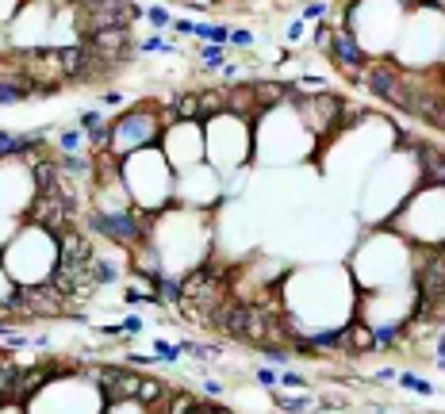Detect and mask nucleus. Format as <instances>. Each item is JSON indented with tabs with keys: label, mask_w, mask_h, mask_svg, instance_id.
I'll return each mask as SVG.
<instances>
[{
	"label": "nucleus",
	"mask_w": 445,
	"mask_h": 414,
	"mask_svg": "<svg viewBox=\"0 0 445 414\" xmlns=\"http://www.w3.org/2000/svg\"><path fill=\"white\" fill-rule=\"evenodd\" d=\"M415 154H418V161H422L426 184H445V150H434V146L415 142Z\"/></svg>",
	"instance_id": "9"
},
{
	"label": "nucleus",
	"mask_w": 445,
	"mask_h": 414,
	"mask_svg": "<svg viewBox=\"0 0 445 414\" xmlns=\"http://www.w3.org/2000/svg\"><path fill=\"white\" fill-rule=\"evenodd\" d=\"M303 116H307V123L322 135V131H327V127L342 116V100H338V96H327V92H319L315 100H303Z\"/></svg>",
	"instance_id": "8"
},
{
	"label": "nucleus",
	"mask_w": 445,
	"mask_h": 414,
	"mask_svg": "<svg viewBox=\"0 0 445 414\" xmlns=\"http://www.w3.org/2000/svg\"><path fill=\"white\" fill-rule=\"evenodd\" d=\"M281 384H292V387H303V376H296V372H284V376H281Z\"/></svg>",
	"instance_id": "28"
},
{
	"label": "nucleus",
	"mask_w": 445,
	"mask_h": 414,
	"mask_svg": "<svg viewBox=\"0 0 445 414\" xmlns=\"http://www.w3.org/2000/svg\"><path fill=\"white\" fill-rule=\"evenodd\" d=\"M157 357H162V361H169V365H173L177 357H181V346H165V341H157Z\"/></svg>",
	"instance_id": "23"
},
{
	"label": "nucleus",
	"mask_w": 445,
	"mask_h": 414,
	"mask_svg": "<svg viewBox=\"0 0 445 414\" xmlns=\"http://www.w3.org/2000/svg\"><path fill=\"white\" fill-rule=\"evenodd\" d=\"M157 142V123L146 112H127L112 123V154H127V150H146Z\"/></svg>",
	"instance_id": "3"
},
{
	"label": "nucleus",
	"mask_w": 445,
	"mask_h": 414,
	"mask_svg": "<svg viewBox=\"0 0 445 414\" xmlns=\"http://www.w3.org/2000/svg\"><path fill=\"white\" fill-rule=\"evenodd\" d=\"M31 146H42V138H23V135H4V131H0V157L31 154Z\"/></svg>",
	"instance_id": "13"
},
{
	"label": "nucleus",
	"mask_w": 445,
	"mask_h": 414,
	"mask_svg": "<svg viewBox=\"0 0 445 414\" xmlns=\"http://www.w3.org/2000/svg\"><path fill=\"white\" fill-rule=\"evenodd\" d=\"M396 337H399V326H384V330H372V341H377V346H392Z\"/></svg>",
	"instance_id": "21"
},
{
	"label": "nucleus",
	"mask_w": 445,
	"mask_h": 414,
	"mask_svg": "<svg viewBox=\"0 0 445 414\" xmlns=\"http://www.w3.org/2000/svg\"><path fill=\"white\" fill-rule=\"evenodd\" d=\"M415 288H418V315L422 318H434L445 311V257L437 253V257L422 261L415 269Z\"/></svg>",
	"instance_id": "2"
},
{
	"label": "nucleus",
	"mask_w": 445,
	"mask_h": 414,
	"mask_svg": "<svg viewBox=\"0 0 445 414\" xmlns=\"http://www.w3.org/2000/svg\"><path fill=\"white\" fill-rule=\"evenodd\" d=\"M192 31L200 35V39H207V42H219V47L231 39V31H227V27H203V23H192Z\"/></svg>",
	"instance_id": "15"
},
{
	"label": "nucleus",
	"mask_w": 445,
	"mask_h": 414,
	"mask_svg": "<svg viewBox=\"0 0 445 414\" xmlns=\"http://www.w3.org/2000/svg\"><path fill=\"white\" fill-rule=\"evenodd\" d=\"M231 42H234V47H250V31H234Z\"/></svg>",
	"instance_id": "26"
},
{
	"label": "nucleus",
	"mask_w": 445,
	"mask_h": 414,
	"mask_svg": "<svg viewBox=\"0 0 445 414\" xmlns=\"http://www.w3.org/2000/svg\"><path fill=\"white\" fill-rule=\"evenodd\" d=\"M150 23H154V27H165V23H173V20H169L165 8H150Z\"/></svg>",
	"instance_id": "24"
},
{
	"label": "nucleus",
	"mask_w": 445,
	"mask_h": 414,
	"mask_svg": "<svg viewBox=\"0 0 445 414\" xmlns=\"http://www.w3.org/2000/svg\"><path fill=\"white\" fill-rule=\"evenodd\" d=\"M100 387H104L107 403H116V399H138V380L135 372H127V368H100L97 372Z\"/></svg>",
	"instance_id": "7"
},
{
	"label": "nucleus",
	"mask_w": 445,
	"mask_h": 414,
	"mask_svg": "<svg viewBox=\"0 0 445 414\" xmlns=\"http://www.w3.org/2000/svg\"><path fill=\"white\" fill-rule=\"evenodd\" d=\"M322 12H327L322 4H307V8H303V16H307V20H319Z\"/></svg>",
	"instance_id": "27"
},
{
	"label": "nucleus",
	"mask_w": 445,
	"mask_h": 414,
	"mask_svg": "<svg viewBox=\"0 0 445 414\" xmlns=\"http://www.w3.org/2000/svg\"><path fill=\"white\" fill-rule=\"evenodd\" d=\"M399 384H403V387H411V391H418V395H430V391H434V387L426 384V380H418L415 372H403V376H399Z\"/></svg>",
	"instance_id": "19"
},
{
	"label": "nucleus",
	"mask_w": 445,
	"mask_h": 414,
	"mask_svg": "<svg viewBox=\"0 0 445 414\" xmlns=\"http://www.w3.org/2000/svg\"><path fill=\"white\" fill-rule=\"evenodd\" d=\"M349 346H353V349L377 346V341H372V330H365V326H349Z\"/></svg>",
	"instance_id": "18"
},
{
	"label": "nucleus",
	"mask_w": 445,
	"mask_h": 414,
	"mask_svg": "<svg viewBox=\"0 0 445 414\" xmlns=\"http://www.w3.org/2000/svg\"><path fill=\"white\" fill-rule=\"evenodd\" d=\"M442 257H445V242H442Z\"/></svg>",
	"instance_id": "32"
},
{
	"label": "nucleus",
	"mask_w": 445,
	"mask_h": 414,
	"mask_svg": "<svg viewBox=\"0 0 445 414\" xmlns=\"http://www.w3.org/2000/svg\"><path fill=\"white\" fill-rule=\"evenodd\" d=\"M69 4H85V0H69Z\"/></svg>",
	"instance_id": "31"
},
{
	"label": "nucleus",
	"mask_w": 445,
	"mask_h": 414,
	"mask_svg": "<svg viewBox=\"0 0 445 414\" xmlns=\"http://www.w3.org/2000/svg\"><path fill=\"white\" fill-rule=\"evenodd\" d=\"M142 50H169V47H165L162 39H146V42H142Z\"/></svg>",
	"instance_id": "30"
},
{
	"label": "nucleus",
	"mask_w": 445,
	"mask_h": 414,
	"mask_svg": "<svg viewBox=\"0 0 445 414\" xmlns=\"http://www.w3.org/2000/svg\"><path fill=\"white\" fill-rule=\"evenodd\" d=\"M203 62H207V66H222V47H219V42L203 47Z\"/></svg>",
	"instance_id": "22"
},
{
	"label": "nucleus",
	"mask_w": 445,
	"mask_h": 414,
	"mask_svg": "<svg viewBox=\"0 0 445 414\" xmlns=\"http://www.w3.org/2000/svg\"><path fill=\"white\" fill-rule=\"evenodd\" d=\"M54 58H58L62 73H69V77H81L85 73V47H69V50H54Z\"/></svg>",
	"instance_id": "11"
},
{
	"label": "nucleus",
	"mask_w": 445,
	"mask_h": 414,
	"mask_svg": "<svg viewBox=\"0 0 445 414\" xmlns=\"http://www.w3.org/2000/svg\"><path fill=\"white\" fill-rule=\"evenodd\" d=\"M119 330H123V334H138V330H142V318H127Z\"/></svg>",
	"instance_id": "25"
},
{
	"label": "nucleus",
	"mask_w": 445,
	"mask_h": 414,
	"mask_svg": "<svg viewBox=\"0 0 445 414\" xmlns=\"http://www.w3.org/2000/svg\"><path fill=\"white\" fill-rule=\"evenodd\" d=\"M116 280V265L112 261H92V284H112Z\"/></svg>",
	"instance_id": "16"
},
{
	"label": "nucleus",
	"mask_w": 445,
	"mask_h": 414,
	"mask_svg": "<svg viewBox=\"0 0 445 414\" xmlns=\"http://www.w3.org/2000/svg\"><path fill=\"white\" fill-rule=\"evenodd\" d=\"M31 177H35V192H54L62 173H58V165L54 161H42L39 157V161L31 165Z\"/></svg>",
	"instance_id": "10"
},
{
	"label": "nucleus",
	"mask_w": 445,
	"mask_h": 414,
	"mask_svg": "<svg viewBox=\"0 0 445 414\" xmlns=\"http://www.w3.org/2000/svg\"><path fill=\"white\" fill-rule=\"evenodd\" d=\"M142 12L131 0H85L81 4V31L97 35V31H116V27H131Z\"/></svg>",
	"instance_id": "1"
},
{
	"label": "nucleus",
	"mask_w": 445,
	"mask_h": 414,
	"mask_svg": "<svg viewBox=\"0 0 445 414\" xmlns=\"http://www.w3.org/2000/svg\"><path fill=\"white\" fill-rule=\"evenodd\" d=\"M162 395H165V387L154 384V380H142V384H138V403H157Z\"/></svg>",
	"instance_id": "17"
},
{
	"label": "nucleus",
	"mask_w": 445,
	"mask_h": 414,
	"mask_svg": "<svg viewBox=\"0 0 445 414\" xmlns=\"http://www.w3.org/2000/svg\"><path fill=\"white\" fill-rule=\"evenodd\" d=\"M58 146H62V154H77V150H81V135H77V131H66V135L58 138Z\"/></svg>",
	"instance_id": "20"
},
{
	"label": "nucleus",
	"mask_w": 445,
	"mask_h": 414,
	"mask_svg": "<svg viewBox=\"0 0 445 414\" xmlns=\"http://www.w3.org/2000/svg\"><path fill=\"white\" fill-rule=\"evenodd\" d=\"M88 227L97 234H104V238L119 242V246H127V250H138L142 246V227L135 222V215L131 211H92L88 215Z\"/></svg>",
	"instance_id": "5"
},
{
	"label": "nucleus",
	"mask_w": 445,
	"mask_h": 414,
	"mask_svg": "<svg viewBox=\"0 0 445 414\" xmlns=\"http://www.w3.org/2000/svg\"><path fill=\"white\" fill-rule=\"evenodd\" d=\"M330 54H334V62H338L346 73H353V77H361V69L368 66V54L357 47L353 31H338V35L330 39Z\"/></svg>",
	"instance_id": "6"
},
{
	"label": "nucleus",
	"mask_w": 445,
	"mask_h": 414,
	"mask_svg": "<svg viewBox=\"0 0 445 414\" xmlns=\"http://www.w3.org/2000/svg\"><path fill=\"white\" fill-rule=\"evenodd\" d=\"M173 119H181V123H192V119H203L200 116V96H192V92H184V96H177V107L169 112V123Z\"/></svg>",
	"instance_id": "12"
},
{
	"label": "nucleus",
	"mask_w": 445,
	"mask_h": 414,
	"mask_svg": "<svg viewBox=\"0 0 445 414\" xmlns=\"http://www.w3.org/2000/svg\"><path fill=\"white\" fill-rule=\"evenodd\" d=\"M227 107V92H200V116H215Z\"/></svg>",
	"instance_id": "14"
},
{
	"label": "nucleus",
	"mask_w": 445,
	"mask_h": 414,
	"mask_svg": "<svg viewBox=\"0 0 445 414\" xmlns=\"http://www.w3.org/2000/svg\"><path fill=\"white\" fill-rule=\"evenodd\" d=\"M361 81H365V88L372 92V96L387 100L392 107H403L407 73L399 66H392V62H368V66L361 69Z\"/></svg>",
	"instance_id": "4"
},
{
	"label": "nucleus",
	"mask_w": 445,
	"mask_h": 414,
	"mask_svg": "<svg viewBox=\"0 0 445 414\" xmlns=\"http://www.w3.org/2000/svg\"><path fill=\"white\" fill-rule=\"evenodd\" d=\"M257 380H262V384H277V376H272L269 368H257Z\"/></svg>",
	"instance_id": "29"
}]
</instances>
